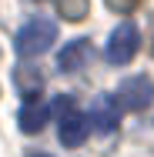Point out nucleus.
<instances>
[{
    "label": "nucleus",
    "mask_w": 154,
    "mask_h": 157,
    "mask_svg": "<svg viewBox=\"0 0 154 157\" xmlns=\"http://www.w3.org/2000/svg\"><path fill=\"white\" fill-rule=\"evenodd\" d=\"M57 114H61V121H57V137H61L64 147H81L84 144V137H87V114H81L77 107H74V97H57Z\"/></svg>",
    "instance_id": "nucleus-2"
},
{
    "label": "nucleus",
    "mask_w": 154,
    "mask_h": 157,
    "mask_svg": "<svg viewBox=\"0 0 154 157\" xmlns=\"http://www.w3.org/2000/svg\"><path fill=\"white\" fill-rule=\"evenodd\" d=\"M114 97H117L121 110H144V107L154 100V80L144 77V74L127 77V80H121V87H117Z\"/></svg>",
    "instance_id": "nucleus-4"
},
{
    "label": "nucleus",
    "mask_w": 154,
    "mask_h": 157,
    "mask_svg": "<svg viewBox=\"0 0 154 157\" xmlns=\"http://www.w3.org/2000/svg\"><path fill=\"white\" fill-rule=\"evenodd\" d=\"M137 47H141V33H137V27H134L131 20H124V24H117V27L111 30V37H107L104 60L107 63H127L137 54Z\"/></svg>",
    "instance_id": "nucleus-3"
},
{
    "label": "nucleus",
    "mask_w": 154,
    "mask_h": 157,
    "mask_svg": "<svg viewBox=\"0 0 154 157\" xmlns=\"http://www.w3.org/2000/svg\"><path fill=\"white\" fill-rule=\"evenodd\" d=\"M61 10L70 20H81V17L87 13V0H61Z\"/></svg>",
    "instance_id": "nucleus-8"
},
{
    "label": "nucleus",
    "mask_w": 154,
    "mask_h": 157,
    "mask_svg": "<svg viewBox=\"0 0 154 157\" xmlns=\"http://www.w3.org/2000/svg\"><path fill=\"white\" fill-rule=\"evenodd\" d=\"M34 157H50V154H34Z\"/></svg>",
    "instance_id": "nucleus-9"
},
{
    "label": "nucleus",
    "mask_w": 154,
    "mask_h": 157,
    "mask_svg": "<svg viewBox=\"0 0 154 157\" xmlns=\"http://www.w3.org/2000/svg\"><path fill=\"white\" fill-rule=\"evenodd\" d=\"M87 57H91V44L87 40H70V44H64V50L57 54V67L64 74H74V70H81L87 63Z\"/></svg>",
    "instance_id": "nucleus-7"
},
{
    "label": "nucleus",
    "mask_w": 154,
    "mask_h": 157,
    "mask_svg": "<svg viewBox=\"0 0 154 157\" xmlns=\"http://www.w3.org/2000/svg\"><path fill=\"white\" fill-rule=\"evenodd\" d=\"M121 121V104L114 94H97L91 104V114H87V124L97 130V134H111Z\"/></svg>",
    "instance_id": "nucleus-5"
},
{
    "label": "nucleus",
    "mask_w": 154,
    "mask_h": 157,
    "mask_svg": "<svg viewBox=\"0 0 154 157\" xmlns=\"http://www.w3.org/2000/svg\"><path fill=\"white\" fill-rule=\"evenodd\" d=\"M47 121H50V107H47V104H40V100L24 104V107H20V114H17V127H20L24 134H40Z\"/></svg>",
    "instance_id": "nucleus-6"
},
{
    "label": "nucleus",
    "mask_w": 154,
    "mask_h": 157,
    "mask_svg": "<svg viewBox=\"0 0 154 157\" xmlns=\"http://www.w3.org/2000/svg\"><path fill=\"white\" fill-rule=\"evenodd\" d=\"M54 40H57V24L50 17H34V20H27L17 30L14 50L20 57H40V54H47L54 47Z\"/></svg>",
    "instance_id": "nucleus-1"
}]
</instances>
